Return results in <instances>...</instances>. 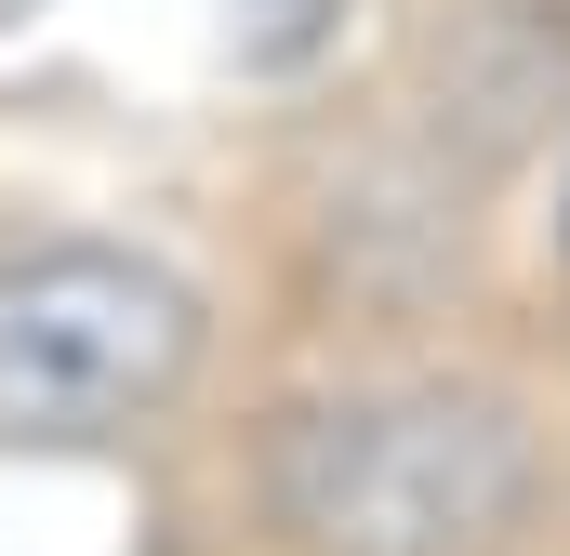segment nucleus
<instances>
[{
  "label": "nucleus",
  "mask_w": 570,
  "mask_h": 556,
  "mask_svg": "<svg viewBox=\"0 0 570 556\" xmlns=\"http://www.w3.org/2000/svg\"><path fill=\"white\" fill-rule=\"evenodd\" d=\"M253 490L292 556H504L544 504V437L504 385L385 371L292 398L253 450Z\"/></svg>",
  "instance_id": "nucleus-1"
},
{
  "label": "nucleus",
  "mask_w": 570,
  "mask_h": 556,
  "mask_svg": "<svg viewBox=\"0 0 570 556\" xmlns=\"http://www.w3.org/2000/svg\"><path fill=\"white\" fill-rule=\"evenodd\" d=\"M213 305L134 239H13L0 252V450H107L199 385Z\"/></svg>",
  "instance_id": "nucleus-2"
},
{
  "label": "nucleus",
  "mask_w": 570,
  "mask_h": 556,
  "mask_svg": "<svg viewBox=\"0 0 570 556\" xmlns=\"http://www.w3.org/2000/svg\"><path fill=\"white\" fill-rule=\"evenodd\" d=\"M558 266H570V172H558Z\"/></svg>",
  "instance_id": "nucleus-3"
}]
</instances>
